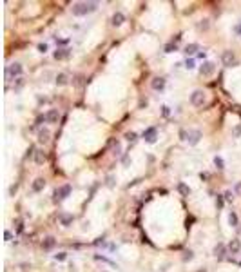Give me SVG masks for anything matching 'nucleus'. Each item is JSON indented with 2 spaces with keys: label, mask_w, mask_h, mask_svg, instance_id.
Instances as JSON below:
<instances>
[{
  "label": "nucleus",
  "mask_w": 241,
  "mask_h": 272,
  "mask_svg": "<svg viewBox=\"0 0 241 272\" xmlns=\"http://www.w3.org/2000/svg\"><path fill=\"white\" fill-rule=\"evenodd\" d=\"M98 9V2H76L73 6V15L74 16H85L89 13H94Z\"/></svg>",
  "instance_id": "f257e3e1"
},
{
  "label": "nucleus",
  "mask_w": 241,
  "mask_h": 272,
  "mask_svg": "<svg viewBox=\"0 0 241 272\" xmlns=\"http://www.w3.org/2000/svg\"><path fill=\"white\" fill-rule=\"evenodd\" d=\"M22 71H24V67H22V64H18V62H13V64H9V65L6 67V80L9 82V80L20 78Z\"/></svg>",
  "instance_id": "f03ea898"
},
{
  "label": "nucleus",
  "mask_w": 241,
  "mask_h": 272,
  "mask_svg": "<svg viewBox=\"0 0 241 272\" xmlns=\"http://www.w3.org/2000/svg\"><path fill=\"white\" fill-rule=\"evenodd\" d=\"M205 100H207V96H205V91H201V89H196L194 93L190 95V103H192L194 107H203Z\"/></svg>",
  "instance_id": "7ed1b4c3"
},
{
  "label": "nucleus",
  "mask_w": 241,
  "mask_h": 272,
  "mask_svg": "<svg viewBox=\"0 0 241 272\" xmlns=\"http://www.w3.org/2000/svg\"><path fill=\"white\" fill-rule=\"evenodd\" d=\"M200 140H201V131H200V129H190V131L187 132V142H189V145H198Z\"/></svg>",
  "instance_id": "20e7f679"
},
{
  "label": "nucleus",
  "mask_w": 241,
  "mask_h": 272,
  "mask_svg": "<svg viewBox=\"0 0 241 272\" xmlns=\"http://www.w3.org/2000/svg\"><path fill=\"white\" fill-rule=\"evenodd\" d=\"M221 62H223V65H225V67H232V65H236V64H237L236 55H234L232 51H223V55H221Z\"/></svg>",
  "instance_id": "39448f33"
},
{
  "label": "nucleus",
  "mask_w": 241,
  "mask_h": 272,
  "mask_svg": "<svg viewBox=\"0 0 241 272\" xmlns=\"http://www.w3.org/2000/svg\"><path fill=\"white\" fill-rule=\"evenodd\" d=\"M214 71H216V64H214V62H203L201 67H200L201 76H212Z\"/></svg>",
  "instance_id": "423d86ee"
},
{
  "label": "nucleus",
  "mask_w": 241,
  "mask_h": 272,
  "mask_svg": "<svg viewBox=\"0 0 241 272\" xmlns=\"http://www.w3.org/2000/svg\"><path fill=\"white\" fill-rule=\"evenodd\" d=\"M156 136H158L156 127H147V129L143 131V140H145L147 143H154V142H156Z\"/></svg>",
  "instance_id": "0eeeda50"
},
{
  "label": "nucleus",
  "mask_w": 241,
  "mask_h": 272,
  "mask_svg": "<svg viewBox=\"0 0 241 272\" xmlns=\"http://www.w3.org/2000/svg\"><path fill=\"white\" fill-rule=\"evenodd\" d=\"M69 194H71V185H67V183H65V185H62V187H60V189L55 192L56 200H60V201H62V200H65Z\"/></svg>",
  "instance_id": "6e6552de"
},
{
  "label": "nucleus",
  "mask_w": 241,
  "mask_h": 272,
  "mask_svg": "<svg viewBox=\"0 0 241 272\" xmlns=\"http://www.w3.org/2000/svg\"><path fill=\"white\" fill-rule=\"evenodd\" d=\"M49 140H51V132H49V129H40L38 131V142L40 143H49Z\"/></svg>",
  "instance_id": "1a4fd4ad"
},
{
  "label": "nucleus",
  "mask_w": 241,
  "mask_h": 272,
  "mask_svg": "<svg viewBox=\"0 0 241 272\" xmlns=\"http://www.w3.org/2000/svg\"><path fill=\"white\" fill-rule=\"evenodd\" d=\"M46 118H47V123H56L58 118H60L58 109H49V111L46 112Z\"/></svg>",
  "instance_id": "9d476101"
},
{
  "label": "nucleus",
  "mask_w": 241,
  "mask_h": 272,
  "mask_svg": "<svg viewBox=\"0 0 241 272\" xmlns=\"http://www.w3.org/2000/svg\"><path fill=\"white\" fill-rule=\"evenodd\" d=\"M123 22H125V15H123V13H120V11H116V13L113 15V18H111V24H113L114 27H120Z\"/></svg>",
  "instance_id": "9b49d317"
},
{
  "label": "nucleus",
  "mask_w": 241,
  "mask_h": 272,
  "mask_svg": "<svg viewBox=\"0 0 241 272\" xmlns=\"http://www.w3.org/2000/svg\"><path fill=\"white\" fill-rule=\"evenodd\" d=\"M150 87L154 89V91H163V87H165V78H161V76H156V78H152V82H150Z\"/></svg>",
  "instance_id": "f8f14e48"
},
{
  "label": "nucleus",
  "mask_w": 241,
  "mask_h": 272,
  "mask_svg": "<svg viewBox=\"0 0 241 272\" xmlns=\"http://www.w3.org/2000/svg\"><path fill=\"white\" fill-rule=\"evenodd\" d=\"M225 254H227V247H225L223 243H217V245L214 247V256H216L217 259H223Z\"/></svg>",
  "instance_id": "ddd939ff"
},
{
  "label": "nucleus",
  "mask_w": 241,
  "mask_h": 272,
  "mask_svg": "<svg viewBox=\"0 0 241 272\" xmlns=\"http://www.w3.org/2000/svg\"><path fill=\"white\" fill-rule=\"evenodd\" d=\"M58 220H60V223H62L63 227H69V225L73 223L74 216H73V214H69V212H62V214L58 216Z\"/></svg>",
  "instance_id": "4468645a"
},
{
  "label": "nucleus",
  "mask_w": 241,
  "mask_h": 272,
  "mask_svg": "<svg viewBox=\"0 0 241 272\" xmlns=\"http://www.w3.org/2000/svg\"><path fill=\"white\" fill-rule=\"evenodd\" d=\"M227 248H228V252H230V254H237V252L241 251V243H239V239H236V238H234V239H230V243H228V247H227Z\"/></svg>",
  "instance_id": "2eb2a0df"
},
{
  "label": "nucleus",
  "mask_w": 241,
  "mask_h": 272,
  "mask_svg": "<svg viewBox=\"0 0 241 272\" xmlns=\"http://www.w3.org/2000/svg\"><path fill=\"white\" fill-rule=\"evenodd\" d=\"M35 162L38 163V165H42V163H46L47 162V154L43 152L42 149H38V151H35Z\"/></svg>",
  "instance_id": "dca6fc26"
},
{
  "label": "nucleus",
  "mask_w": 241,
  "mask_h": 272,
  "mask_svg": "<svg viewBox=\"0 0 241 272\" xmlns=\"http://www.w3.org/2000/svg\"><path fill=\"white\" fill-rule=\"evenodd\" d=\"M46 189V180L43 178H36L35 181H33V191L35 192H40V191H43Z\"/></svg>",
  "instance_id": "f3484780"
},
{
  "label": "nucleus",
  "mask_w": 241,
  "mask_h": 272,
  "mask_svg": "<svg viewBox=\"0 0 241 272\" xmlns=\"http://www.w3.org/2000/svg\"><path fill=\"white\" fill-rule=\"evenodd\" d=\"M55 243H56L55 238H53V236H47L46 239L42 241V248H43V251H51V248L55 247Z\"/></svg>",
  "instance_id": "a211bd4d"
},
{
  "label": "nucleus",
  "mask_w": 241,
  "mask_h": 272,
  "mask_svg": "<svg viewBox=\"0 0 241 272\" xmlns=\"http://www.w3.org/2000/svg\"><path fill=\"white\" fill-rule=\"evenodd\" d=\"M69 55H71L69 49H56L53 56H55L56 60H65V58H69Z\"/></svg>",
  "instance_id": "6ab92c4d"
},
{
  "label": "nucleus",
  "mask_w": 241,
  "mask_h": 272,
  "mask_svg": "<svg viewBox=\"0 0 241 272\" xmlns=\"http://www.w3.org/2000/svg\"><path fill=\"white\" fill-rule=\"evenodd\" d=\"M56 85H67L69 84V78H67V75L65 73H60V75H56Z\"/></svg>",
  "instance_id": "aec40b11"
},
{
  "label": "nucleus",
  "mask_w": 241,
  "mask_h": 272,
  "mask_svg": "<svg viewBox=\"0 0 241 272\" xmlns=\"http://www.w3.org/2000/svg\"><path fill=\"white\" fill-rule=\"evenodd\" d=\"M200 49V45L198 44H189L187 47H185V53H187V56H192V55H196V51Z\"/></svg>",
  "instance_id": "412c9836"
},
{
  "label": "nucleus",
  "mask_w": 241,
  "mask_h": 272,
  "mask_svg": "<svg viewBox=\"0 0 241 272\" xmlns=\"http://www.w3.org/2000/svg\"><path fill=\"white\" fill-rule=\"evenodd\" d=\"M105 185H107L109 189H114V187H116V178H114L113 174H109V176L105 178Z\"/></svg>",
  "instance_id": "4be33fe9"
},
{
  "label": "nucleus",
  "mask_w": 241,
  "mask_h": 272,
  "mask_svg": "<svg viewBox=\"0 0 241 272\" xmlns=\"http://www.w3.org/2000/svg\"><path fill=\"white\" fill-rule=\"evenodd\" d=\"M228 223H230L232 227H237V223H239V220H237V214H236L234 211H230V214H228Z\"/></svg>",
  "instance_id": "5701e85b"
},
{
  "label": "nucleus",
  "mask_w": 241,
  "mask_h": 272,
  "mask_svg": "<svg viewBox=\"0 0 241 272\" xmlns=\"http://www.w3.org/2000/svg\"><path fill=\"white\" fill-rule=\"evenodd\" d=\"M113 154L114 156H120L122 154V143L116 140V142H113Z\"/></svg>",
  "instance_id": "b1692460"
},
{
  "label": "nucleus",
  "mask_w": 241,
  "mask_h": 272,
  "mask_svg": "<svg viewBox=\"0 0 241 272\" xmlns=\"http://www.w3.org/2000/svg\"><path fill=\"white\" fill-rule=\"evenodd\" d=\"M178 191H180L183 196H189V194H190V189H189L185 183H178Z\"/></svg>",
  "instance_id": "393cba45"
},
{
  "label": "nucleus",
  "mask_w": 241,
  "mask_h": 272,
  "mask_svg": "<svg viewBox=\"0 0 241 272\" xmlns=\"http://www.w3.org/2000/svg\"><path fill=\"white\" fill-rule=\"evenodd\" d=\"M125 138H127V142H130V143H133V142H136V138H138V134H136V132H133V131H130V132H125Z\"/></svg>",
  "instance_id": "a878e982"
},
{
  "label": "nucleus",
  "mask_w": 241,
  "mask_h": 272,
  "mask_svg": "<svg viewBox=\"0 0 241 272\" xmlns=\"http://www.w3.org/2000/svg\"><path fill=\"white\" fill-rule=\"evenodd\" d=\"M214 163H216L217 169H225V163H223V158H221V156H216V158H214Z\"/></svg>",
  "instance_id": "bb28decb"
},
{
  "label": "nucleus",
  "mask_w": 241,
  "mask_h": 272,
  "mask_svg": "<svg viewBox=\"0 0 241 272\" xmlns=\"http://www.w3.org/2000/svg\"><path fill=\"white\" fill-rule=\"evenodd\" d=\"M198 29H203V31H207V29H209V20H201L200 24H198Z\"/></svg>",
  "instance_id": "cd10ccee"
},
{
  "label": "nucleus",
  "mask_w": 241,
  "mask_h": 272,
  "mask_svg": "<svg viewBox=\"0 0 241 272\" xmlns=\"http://www.w3.org/2000/svg\"><path fill=\"white\" fill-rule=\"evenodd\" d=\"M65 258H67V254H65V252H58V254H55V259H56V261H63Z\"/></svg>",
  "instance_id": "c85d7f7f"
},
{
  "label": "nucleus",
  "mask_w": 241,
  "mask_h": 272,
  "mask_svg": "<svg viewBox=\"0 0 241 272\" xmlns=\"http://www.w3.org/2000/svg\"><path fill=\"white\" fill-rule=\"evenodd\" d=\"M192 258H194V252H192V251H187V252L183 254V259H185V261H190Z\"/></svg>",
  "instance_id": "c756f323"
},
{
  "label": "nucleus",
  "mask_w": 241,
  "mask_h": 272,
  "mask_svg": "<svg viewBox=\"0 0 241 272\" xmlns=\"http://www.w3.org/2000/svg\"><path fill=\"white\" fill-rule=\"evenodd\" d=\"M185 67H187V69H194V60H192V58H187Z\"/></svg>",
  "instance_id": "7c9ffc66"
},
{
  "label": "nucleus",
  "mask_w": 241,
  "mask_h": 272,
  "mask_svg": "<svg viewBox=\"0 0 241 272\" xmlns=\"http://www.w3.org/2000/svg\"><path fill=\"white\" fill-rule=\"evenodd\" d=\"M82 80H83L82 76H74V85H76V87H82V85H83V82H82Z\"/></svg>",
  "instance_id": "2f4dec72"
},
{
  "label": "nucleus",
  "mask_w": 241,
  "mask_h": 272,
  "mask_svg": "<svg viewBox=\"0 0 241 272\" xmlns=\"http://www.w3.org/2000/svg\"><path fill=\"white\" fill-rule=\"evenodd\" d=\"M29 268H31V265H29V263H20V270H22V272H27Z\"/></svg>",
  "instance_id": "473e14b6"
},
{
  "label": "nucleus",
  "mask_w": 241,
  "mask_h": 272,
  "mask_svg": "<svg viewBox=\"0 0 241 272\" xmlns=\"http://www.w3.org/2000/svg\"><path fill=\"white\" fill-rule=\"evenodd\" d=\"M225 200H227V201H232V200H234V194H232V191H227V192H225Z\"/></svg>",
  "instance_id": "72a5a7b5"
},
{
  "label": "nucleus",
  "mask_w": 241,
  "mask_h": 272,
  "mask_svg": "<svg viewBox=\"0 0 241 272\" xmlns=\"http://www.w3.org/2000/svg\"><path fill=\"white\" fill-rule=\"evenodd\" d=\"M172 51H176V45H172V44H169L167 47H165V53H172Z\"/></svg>",
  "instance_id": "f704fd0d"
},
{
  "label": "nucleus",
  "mask_w": 241,
  "mask_h": 272,
  "mask_svg": "<svg viewBox=\"0 0 241 272\" xmlns=\"http://www.w3.org/2000/svg\"><path fill=\"white\" fill-rule=\"evenodd\" d=\"M38 51H40V53H46V51H47V44H40V45H38Z\"/></svg>",
  "instance_id": "c9c22d12"
},
{
  "label": "nucleus",
  "mask_w": 241,
  "mask_h": 272,
  "mask_svg": "<svg viewBox=\"0 0 241 272\" xmlns=\"http://www.w3.org/2000/svg\"><path fill=\"white\" fill-rule=\"evenodd\" d=\"M22 85H24V78H16V85H15V89H20Z\"/></svg>",
  "instance_id": "e433bc0d"
},
{
  "label": "nucleus",
  "mask_w": 241,
  "mask_h": 272,
  "mask_svg": "<svg viewBox=\"0 0 241 272\" xmlns=\"http://www.w3.org/2000/svg\"><path fill=\"white\" fill-rule=\"evenodd\" d=\"M22 231H24V225H22V221L18 220L16 221V232H22Z\"/></svg>",
  "instance_id": "4c0bfd02"
},
{
  "label": "nucleus",
  "mask_w": 241,
  "mask_h": 272,
  "mask_svg": "<svg viewBox=\"0 0 241 272\" xmlns=\"http://www.w3.org/2000/svg\"><path fill=\"white\" fill-rule=\"evenodd\" d=\"M234 192H236V194H241V181H239V183H236V187H234Z\"/></svg>",
  "instance_id": "58836bf2"
},
{
  "label": "nucleus",
  "mask_w": 241,
  "mask_h": 272,
  "mask_svg": "<svg viewBox=\"0 0 241 272\" xmlns=\"http://www.w3.org/2000/svg\"><path fill=\"white\" fill-rule=\"evenodd\" d=\"M216 203H217V207H221V205H223V200H221V196H217V198H216Z\"/></svg>",
  "instance_id": "ea45409f"
},
{
  "label": "nucleus",
  "mask_w": 241,
  "mask_h": 272,
  "mask_svg": "<svg viewBox=\"0 0 241 272\" xmlns=\"http://www.w3.org/2000/svg\"><path fill=\"white\" fill-rule=\"evenodd\" d=\"M4 236H6V241H9V239H11V232H9V231H6V234H4Z\"/></svg>",
  "instance_id": "a19ab883"
},
{
  "label": "nucleus",
  "mask_w": 241,
  "mask_h": 272,
  "mask_svg": "<svg viewBox=\"0 0 241 272\" xmlns=\"http://www.w3.org/2000/svg\"><path fill=\"white\" fill-rule=\"evenodd\" d=\"M9 192H11V194H15V192H16V185H13V187L9 189Z\"/></svg>",
  "instance_id": "79ce46f5"
},
{
  "label": "nucleus",
  "mask_w": 241,
  "mask_h": 272,
  "mask_svg": "<svg viewBox=\"0 0 241 272\" xmlns=\"http://www.w3.org/2000/svg\"><path fill=\"white\" fill-rule=\"evenodd\" d=\"M198 272H207V270H205V268H203V270H198Z\"/></svg>",
  "instance_id": "37998d69"
},
{
  "label": "nucleus",
  "mask_w": 241,
  "mask_h": 272,
  "mask_svg": "<svg viewBox=\"0 0 241 272\" xmlns=\"http://www.w3.org/2000/svg\"><path fill=\"white\" fill-rule=\"evenodd\" d=\"M103 272H107V270H103Z\"/></svg>",
  "instance_id": "c03bdc74"
}]
</instances>
